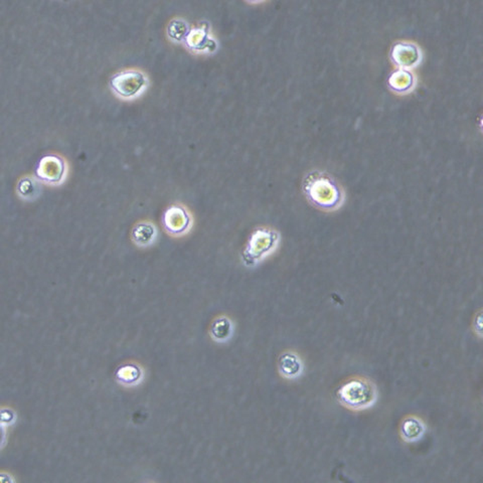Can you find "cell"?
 <instances>
[{
  "mask_svg": "<svg viewBox=\"0 0 483 483\" xmlns=\"http://www.w3.org/2000/svg\"><path fill=\"white\" fill-rule=\"evenodd\" d=\"M304 193L310 203L323 210H335L345 201L342 189L338 182L319 172H312L305 179Z\"/></svg>",
  "mask_w": 483,
  "mask_h": 483,
  "instance_id": "6da1fadb",
  "label": "cell"
},
{
  "mask_svg": "<svg viewBox=\"0 0 483 483\" xmlns=\"http://www.w3.org/2000/svg\"><path fill=\"white\" fill-rule=\"evenodd\" d=\"M378 389L369 378L356 376L350 378L338 390V399L345 408L364 411L378 401Z\"/></svg>",
  "mask_w": 483,
  "mask_h": 483,
  "instance_id": "7a4b0ae2",
  "label": "cell"
},
{
  "mask_svg": "<svg viewBox=\"0 0 483 483\" xmlns=\"http://www.w3.org/2000/svg\"><path fill=\"white\" fill-rule=\"evenodd\" d=\"M111 91L123 100H134L149 86L148 75L138 68H125L115 73L109 80Z\"/></svg>",
  "mask_w": 483,
  "mask_h": 483,
  "instance_id": "3957f363",
  "label": "cell"
},
{
  "mask_svg": "<svg viewBox=\"0 0 483 483\" xmlns=\"http://www.w3.org/2000/svg\"><path fill=\"white\" fill-rule=\"evenodd\" d=\"M280 236L274 229L260 228L251 235L243 259L246 265H255L263 261L276 250Z\"/></svg>",
  "mask_w": 483,
  "mask_h": 483,
  "instance_id": "277c9868",
  "label": "cell"
},
{
  "mask_svg": "<svg viewBox=\"0 0 483 483\" xmlns=\"http://www.w3.org/2000/svg\"><path fill=\"white\" fill-rule=\"evenodd\" d=\"M68 167L63 156L49 153L42 156L35 167V177L42 184L60 186L67 179Z\"/></svg>",
  "mask_w": 483,
  "mask_h": 483,
  "instance_id": "5b68a950",
  "label": "cell"
},
{
  "mask_svg": "<svg viewBox=\"0 0 483 483\" xmlns=\"http://www.w3.org/2000/svg\"><path fill=\"white\" fill-rule=\"evenodd\" d=\"M161 222L168 235L174 238L188 235L193 227V215L181 203H174L168 207L163 213Z\"/></svg>",
  "mask_w": 483,
  "mask_h": 483,
  "instance_id": "8992f818",
  "label": "cell"
},
{
  "mask_svg": "<svg viewBox=\"0 0 483 483\" xmlns=\"http://www.w3.org/2000/svg\"><path fill=\"white\" fill-rule=\"evenodd\" d=\"M390 60L399 68L413 70L420 65L423 60L421 47L410 40H400L390 49Z\"/></svg>",
  "mask_w": 483,
  "mask_h": 483,
  "instance_id": "52a82bcc",
  "label": "cell"
},
{
  "mask_svg": "<svg viewBox=\"0 0 483 483\" xmlns=\"http://www.w3.org/2000/svg\"><path fill=\"white\" fill-rule=\"evenodd\" d=\"M184 44L189 51L196 54L212 53L217 47V42L208 32V28L203 27L191 28Z\"/></svg>",
  "mask_w": 483,
  "mask_h": 483,
  "instance_id": "ba28073f",
  "label": "cell"
},
{
  "mask_svg": "<svg viewBox=\"0 0 483 483\" xmlns=\"http://www.w3.org/2000/svg\"><path fill=\"white\" fill-rule=\"evenodd\" d=\"M417 85L416 75L411 70L398 68L390 75L388 86L395 93L406 95L414 91Z\"/></svg>",
  "mask_w": 483,
  "mask_h": 483,
  "instance_id": "9c48e42d",
  "label": "cell"
},
{
  "mask_svg": "<svg viewBox=\"0 0 483 483\" xmlns=\"http://www.w3.org/2000/svg\"><path fill=\"white\" fill-rule=\"evenodd\" d=\"M158 229L153 222L141 221L137 222L131 231V239L137 247L148 248L155 243Z\"/></svg>",
  "mask_w": 483,
  "mask_h": 483,
  "instance_id": "30bf717a",
  "label": "cell"
},
{
  "mask_svg": "<svg viewBox=\"0 0 483 483\" xmlns=\"http://www.w3.org/2000/svg\"><path fill=\"white\" fill-rule=\"evenodd\" d=\"M426 432L425 423L422 419L417 416H408L402 419L400 434L402 439L407 443L419 441Z\"/></svg>",
  "mask_w": 483,
  "mask_h": 483,
  "instance_id": "8fae6325",
  "label": "cell"
},
{
  "mask_svg": "<svg viewBox=\"0 0 483 483\" xmlns=\"http://www.w3.org/2000/svg\"><path fill=\"white\" fill-rule=\"evenodd\" d=\"M16 191L21 200L34 201L42 195V182L35 175H25L16 184Z\"/></svg>",
  "mask_w": 483,
  "mask_h": 483,
  "instance_id": "7c38bea8",
  "label": "cell"
},
{
  "mask_svg": "<svg viewBox=\"0 0 483 483\" xmlns=\"http://www.w3.org/2000/svg\"><path fill=\"white\" fill-rule=\"evenodd\" d=\"M279 371L283 378L294 380L299 378L303 371L302 359L297 354L292 352H284L281 354L278 362Z\"/></svg>",
  "mask_w": 483,
  "mask_h": 483,
  "instance_id": "4fadbf2b",
  "label": "cell"
},
{
  "mask_svg": "<svg viewBox=\"0 0 483 483\" xmlns=\"http://www.w3.org/2000/svg\"><path fill=\"white\" fill-rule=\"evenodd\" d=\"M143 378V371L138 364H125L119 366L116 371V380L123 386L131 387V386L138 385Z\"/></svg>",
  "mask_w": 483,
  "mask_h": 483,
  "instance_id": "5bb4252c",
  "label": "cell"
},
{
  "mask_svg": "<svg viewBox=\"0 0 483 483\" xmlns=\"http://www.w3.org/2000/svg\"><path fill=\"white\" fill-rule=\"evenodd\" d=\"M210 333L215 342H228L234 333L233 322L227 316L217 317L210 326Z\"/></svg>",
  "mask_w": 483,
  "mask_h": 483,
  "instance_id": "9a60e30c",
  "label": "cell"
},
{
  "mask_svg": "<svg viewBox=\"0 0 483 483\" xmlns=\"http://www.w3.org/2000/svg\"><path fill=\"white\" fill-rule=\"evenodd\" d=\"M189 28L186 21L181 18H175L169 23L167 28L168 37L174 42H181L186 40V35H189Z\"/></svg>",
  "mask_w": 483,
  "mask_h": 483,
  "instance_id": "2e32d148",
  "label": "cell"
}]
</instances>
